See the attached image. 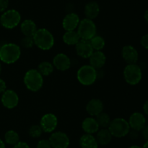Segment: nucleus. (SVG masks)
I'll return each mask as SVG.
<instances>
[{"label": "nucleus", "instance_id": "nucleus-1", "mask_svg": "<svg viewBox=\"0 0 148 148\" xmlns=\"http://www.w3.org/2000/svg\"><path fill=\"white\" fill-rule=\"evenodd\" d=\"M20 56L21 48L16 44H4L0 48V61L7 65L16 62Z\"/></svg>", "mask_w": 148, "mask_h": 148}, {"label": "nucleus", "instance_id": "nucleus-2", "mask_svg": "<svg viewBox=\"0 0 148 148\" xmlns=\"http://www.w3.org/2000/svg\"><path fill=\"white\" fill-rule=\"evenodd\" d=\"M35 46L43 51L51 49L54 45V37L50 30L45 28H38L33 36Z\"/></svg>", "mask_w": 148, "mask_h": 148}, {"label": "nucleus", "instance_id": "nucleus-3", "mask_svg": "<svg viewBox=\"0 0 148 148\" xmlns=\"http://www.w3.org/2000/svg\"><path fill=\"white\" fill-rule=\"evenodd\" d=\"M23 82L26 88L30 91L36 92L41 89L43 86V76L37 69L28 70L23 77Z\"/></svg>", "mask_w": 148, "mask_h": 148}, {"label": "nucleus", "instance_id": "nucleus-4", "mask_svg": "<svg viewBox=\"0 0 148 148\" xmlns=\"http://www.w3.org/2000/svg\"><path fill=\"white\" fill-rule=\"evenodd\" d=\"M98 70L90 65H84L77 72V79L83 86H91L98 78Z\"/></svg>", "mask_w": 148, "mask_h": 148}, {"label": "nucleus", "instance_id": "nucleus-5", "mask_svg": "<svg viewBox=\"0 0 148 148\" xmlns=\"http://www.w3.org/2000/svg\"><path fill=\"white\" fill-rule=\"evenodd\" d=\"M123 76L127 84L131 86H135L142 81L143 70L137 63L127 64L123 71Z\"/></svg>", "mask_w": 148, "mask_h": 148}, {"label": "nucleus", "instance_id": "nucleus-6", "mask_svg": "<svg viewBox=\"0 0 148 148\" xmlns=\"http://www.w3.org/2000/svg\"><path fill=\"white\" fill-rule=\"evenodd\" d=\"M108 129L112 136L116 138L124 137L128 135L131 129L128 120L123 118H116L111 120Z\"/></svg>", "mask_w": 148, "mask_h": 148}, {"label": "nucleus", "instance_id": "nucleus-7", "mask_svg": "<svg viewBox=\"0 0 148 148\" xmlns=\"http://www.w3.org/2000/svg\"><path fill=\"white\" fill-rule=\"evenodd\" d=\"M77 31L81 39L90 41L97 34V26L93 20L85 17L80 20Z\"/></svg>", "mask_w": 148, "mask_h": 148}, {"label": "nucleus", "instance_id": "nucleus-8", "mask_svg": "<svg viewBox=\"0 0 148 148\" xmlns=\"http://www.w3.org/2000/svg\"><path fill=\"white\" fill-rule=\"evenodd\" d=\"M21 22V15L14 9L7 10L0 16V24L6 29H13Z\"/></svg>", "mask_w": 148, "mask_h": 148}, {"label": "nucleus", "instance_id": "nucleus-9", "mask_svg": "<svg viewBox=\"0 0 148 148\" xmlns=\"http://www.w3.org/2000/svg\"><path fill=\"white\" fill-rule=\"evenodd\" d=\"M52 148H68L70 145L69 136L63 131H53L49 139Z\"/></svg>", "mask_w": 148, "mask_h": 148}, {"label": "nucleus", "instance_id": "nucleus-10", "mask_svg": "<svg viewBox=\"0 0 148 148\" xmlns=\"http://www.w3.org/2000/svg\"><path fill=\"white\" fill-rule=\"evenodd\" d=\"M42 130L46 133H52L55 131L58 126V118L53 113H46L41 117L40 124Z\"/></svg>", "mask_w": 148, "mask_h": 148}, {"label": "nucleus", "instance_id": "nucleus-11", "mask_svg": "<svg viewBox=\"0 0 148 148\" xmlns=\"http://www.w3.org/2000/svg\"><path fill=\"white\" fill-rule=\"evenodd\" d=\"M20 99L18 94L12 89H6L1 94V102L4 107L7 109H13L18 104Z\"/></svg>", "mask_w": 148, "mask_h": 148}, {"label": "nucleus", "instance_id": "nucleus-12", "mask_svg": "<svg viewBox=\"0 0 148 148\" xmlns=\"http://www.w3.org/2000/svg\"><path fill=\"white\" fill-rule=\"evenodd\" d=\"M128 123L130 129L137 131H141L146 125L145 115L140 112H134L129 118Z\"/></svg>", "mask_w": 148, "mask_h": 148}, {"label": "nucleus", "instance_id": "nucleus-13", "mask_svg": "<svg viewBox=\"0 0 148 148\" xmlns=\"http://www.w3.org/2000/svg\"><path fill=\"white\" fill-rule=\"evenodd\" d=\"M54 68L58 71H66L70 68L72 62L68 55L64 53H59L55 55L52 61Z\"/></svg>", "mask_w": 148, "mask_h": 148}, {"label": "nucleus", "instance_id": "nucleus-14", "mask_svg": "<svg viewBox=\"0 0 148 148\" xmlns=\"http://www.w3.org/2000/svg\"><path fill=\"white\" fill-rule=\"evenodd\" d=\"M121 57L127 64H135L139 59V53L132 45H125L121 49Z\"/></svg>", "mask_w": 148, "mask_h": 148}, {"label": "nucleus", "instance_id": "nucleus-15", "mask_svg": "<svg viewBox=\"0 0 148 148\" xmlns=\"http://www.w3.org/2000/svg\"><path fill=\"white\" fill-rule=\"evenodd\" d=\"M79 22H80V19L77 13H68L62 20V27L66 31L75 30L77 28Z\"/></svg>", "mask_w": 148, "mask_h": 148}, {"label": "nucleus", "instance_id": "nucleus-16", "mask_svg": "<svg viewBox=\"0 0 148 148\" xmlns=\"http://www.w3.org/2000/svg\"><path fill=\"white\" fill-rule=\"evenodd\" d=\"M75 50L77 55L84 59H88L94 52L90 41L82 39L75 45Z\"/></svg>", "mask_w": 148, "mask_h": 148}, {"label": "nucleus", "instance_id": "nucleus-17", "mask_svg": "<svg viewBox=\"0 0 148 148\" xmlns=\"http://www.w3.org/2000/svg\"><path fill=\"white\" fill-rule=\"evenodd\" d=\"M103 103L100 99H91L86 104V111L91 117H96L103 111Z\"/></svg>", "mask_w": 148, "mask_h": 148}, {"label": "nucleus", "instance_id": "nucleus-18", "mask_svg": "<svg viewBox=\"0 0 148 148\" xmlns=\"http://www.w3.org/2000/svg\"><path fill=\"white\" fill-rule=\"evenodd\" d=\"M88 59L90 62L89 65L96 70L102 68L106 62V56L102 51H94Z\"/></svg>", "mask_w": 148, "mask_h": 148}, {"label": "nucleus", "instance_id": "nucleus-19", "mask_svg": "<svg viewBox=\"0 0 148 148\" xmlns=\"http://www.w3.org/2000/svg\"><path fill=\"white\" fill-rule=\"evenodd\" d=\"M82 129L85 132V133L93 134L98 132V131L100 129V126L96 119L90 116L82 120Z\"/></svg>", "mask_w": 148, "mask_h": 148}, {"label": "nucleus", "instance_id": "nucleus-20", "mask_svg": "<svg viewBox=\"0 0 148 148\" xmlns=\"http://www.w3.org/2000/svg\"><path fill=\"white\" fill-rule=\"evenodd\" d=\"M100 11H101V8H100L99 4L95 1H91L87 3L84 9V13L86 18L92 20L99 15Z\"/></svg>", "mask_w": 148, "mask_h": 148}, {"label": "nucleus", "instance_id": "nucleus-21", "mask_svg": "<svg viewBox=\"0 0 148 148\" xmlns=\"http://www.w3.org/2000/svg\"><path fill=\"white\" fill-rule=\"evenodd\" d=\"M37 30V25L31 19H26L20 23V30L25 36H33Z\"/></svg>", "mask_w": 148, "mask_h": 148}, {"label": "nucleus", "instance_id": "nucleus-22", "mask_svg": "<svg viewBox=\"0 0 148 148\" xmlns=\"http://www.w3.org/2000/svg\"><path fill=\"white\" fill-rule=\"evenodd\" d=\"M79 146L81 148H98L96 138L92 134L85 133L79 138Z\"/></svg>", "mask_w": 148, "mask_h": 148}, {"label": "nucleus", "instance_id": "nucleus-23", "mask_svg": "<svg viewBox=\"0 0 148 148\" xmlns=\"http://www.w3.org/2000/svg\"><path fill=\"white\" fill-rule=\"evenodd\" d=\"M96 133L95 138H96L98 145L106 146V145H108L112 140L113 136L108 128H105V129L102 128L101 129H99Z\"/></svg>", "mask_w": 148, "mask_h": 148}, {"label": "nucleus", "instance_id": "nucleus-24", "mask_svg": "<svg viewBox=\"0 0 148 148\" xmlns=\"http://www.w3.org/2000/svg\"><path fill=\"white\" fill-rule=\"evenodd\" d=\"M64 43L69 46H75L81 40L77 30L66 31L62 36Z\"/></svg>", "mask_w": 148, "mask_h": 148}, {"label": "nucleus", "instance_id": "nucleus-25", "mask_svg": "<svg viewBox=\"0 0 148 148\" xmlns=\"http://www.w3.org/2000/svg\"><path fill=\"white\" fill-rule=\"evenodd\" d=\"M37 70L43 77L49 76L53 72L54 67L51 62L49 61H43L38 65Z\"/></svg>", "mask_w": 148, "mask_h": 148}, {"label": "nucleus", "instance_id": "nucleus-26", "mask_svg": "<svg viewBox=\"0 0 148 148\" xmlns=\"http://www.w3.org/2000/svg\"><path fill=\"white\" fill-rule=\"evenodd\" d=\"M90 44L94 51H101L106 46V41L103 36L95 35L90 40Z\"/></svg>", "mask_w": 148, "mask_h": 148}, {"label": "nucleus", "instance_id": "nucleus-27", "mask_svg": "<svg viewBox=\"0 0 148 148\" xmlns=\"http://www.w3.org/2000/svg\"><path fill=\"white\" fill-rule=\"evenodd\" d=\"M4 140L7 144L14 146L20 142V136L16 131L9 130L4 134Z\"/></svg>", "mask_w": 148, "mask_h": 148}, {"label": "nucleus", "instance_id": "nucleus-28", "mask_svg": "<svg viewBox=\"0 0 148 148\" xmlns=\"http://www.w3.org/2000/svg\"><path fill=\"white\" fill-rule=\"evenodd\" d=\"M95 119H96L100 128H103V129L108 128L111 121V117H110L109 115L106 113H104L103 111L100 113L99 115H98L95 117Z\"/></svg>", "mask_w": 148, "mask_h": 148}, {"label": "nucleus", "instance_id": "nucleus-29", "mask_svg": "<svg viewBox=\"0 0 148 148\" xmlns=\"http://www.w3.org/2000/svg\"><path fill=\"white\" fill-rule=\"evenodd\" d=\"M43 133V130H42L41 127L39 124H34L32 125L30 128H29L28 130V133L30 135V137L34 138H39L40 136H41L42 133Z\"/></svg>", "mask_w": 148, "mask_h": 148}, {"label": "nucleus", "instance_id": "nucleus-30", "mask_svg": "<svg viewBox=\"0 0 148 148\" xmlns=\"http://www.w3.org/2000/svg\"><path fill=\"white\" fill-rule=\"evenodd\" d=\"M20 45L25 49H30L33 47L35 45L33 36H24V37L20 41Z\"/></svg>", "mask_w": 148, "mask_h": 148}, {"label": "nucleus", "instance_id": "nucleus-31", "mask_svg": "<svg viewBox=\"0 0 148 148\" xmlns=\"http://www.w3.org/2000/svg\"><path fill=\"white\" fill-rule=\"evenodd\" d=\"M36 148H52L49 139H40L36 145Z\"/></svg>", "mask_w": 148, "mask_h": 148}, {"label": "nucleus", "instance_id": "nucleus-32", "mask_svg": "<svg viewBox=\"0 0 148 148\" xmlns=\"http://www.w3.org/2000/svg\"><path fill=\"white\" fill-rule=\"evenodd\" d=\"M9 7V0H0V12H4Z\"/></svg>", "mask_w": 148, "mask_h": 148}, {"label": "nucleus", "instance_id": "nucleus-33", "mask_svg": "<svg viewBox=\"0 0 148 148\" xmlns=\"http://www.w3.org/2000/svg\"><path fill=\"white\" fill-rule=\"evenodd\" d=\"M140 44L143 48L148 49V33L142 36L141 39H140Z\"/></svg>", "mask_w": 148, "mask_h": 148}, {"label": "nucleus", "instance_id": "nucleus-34", "mask_svg": "<svg viewBox=\"0 0 148 148\" xmlns=\"http://www.w3.org/2000/svg\"><path fill=\"white\" fill-rule=\"evenodd\" d=\"M12 148H30L28 144L25 142H19L18 143L16 144L15 145L13 146Z\"/></svg>", "mask_w": 148, "mask_h": 148}, {"label": "nucleus", "instance_id": "nucleus-35", "mask_svg": "<svg viewBox=\"0 0 148 148\" xmlns=\"http://www.w3.org/2000/svg\"><path fill=\"white\" fill-rule=\"evenodd\" d=\"M128 135L130 136V139H137L139 136V131H135V130H132V129H130Z\"/></svg>", "mask_w": 148, "mask_h": 148}, {"label": "nucleus", "instance_id": "nucleus-36", "mask_svg": "<svg viewBox=\"0 0 148 148\" xmlns=\"http://www.w3.org/2000/svg\"><path fill=\"white\" fill-rule=\"evenodd\" d=\"M141 134L146 141H148V125H145V126L142 129Z\"/></svg>", "mask_w": 148, "mask_h": 148}, {"label": "nucleus", "instance_id": "nucleus-37", "mask_svg": "<svg viewBox=\"0 0 148 148\" xmlns=\"http://www.w3.org/2000/svg\"><path fill=\"white\" fill-rule=\"evenodd\" d=\"M6 89H7V84L2 78H0V94H2Z\"/></svg>", "mask_w": 148, "mask_h": 148}, {"label": "nucleus", "instance_id": "nucleus-38", "mask_svg": "<svg viewBox=\"0 0 148 148\" xmlns=\"http://www.w3.org/2000/svg\"><path fill=\"white\" fill-rule=\"evenodd\" d=\"M143 108V111H144L145 114L148 115V100H147L145 102Z\"/></svg>", "mask_w": 148, "mask_h": 148}, {"label": "nucleus", "instance_id": "nucleus-39", "mask_svg": "<svg viewBox=\"0 0 148 148\" xmlns=\"http://www.w3.org/2000/svg\"><path fill=\"white\" fill-rule=\"evenodd\" d=\"M144 19H145V20L146 23H147L148 24V9H147V10H146L145 12Z\"/></svg>", "mask_w": 148, "mask_h": 148}, {"label": "nucleus", "instance_id": "nucleus-40", "mask_svg": "<svg viewBox=\"0 0 148 148\" xmlns=\"http://www.w3.org/2000/svg\"><path fill=\"white\" fill-rule=\"evenodd\" d=\"M0 148H6L5 144L1 139H0Z\"/></svg>", "mask_w": 148, "mask_h": 148}, {"label": "nucleus", "instance_id": "nucleus-41", "mask_svg": "<svg viewBox=\"0 0 148 148\" xmlns=\"http://www.w3.org/2000/svg\"><path fill=\"white\" fill-rule=\"evenodd\" d=\"M128 148H142L141 147L138 146V145H132V146L129 147Z\"/></svg>", "mask_w": 148, "mask_h": 148}, {"label": "nucleus", "instance_id": "nucleus-42", "mask_svg": "<svg viewBox=\"0 0 148 148\" xmlns=\"http://www.w3.org/2000/svg\"><path fill=\"white\" fill-rule=\"evenodd\" d=\"M142 148H148V141H146V142L144 144Z\"/></svg>", "mask_w": 148, "mask_h": 148}, {"label": "nucleus", "instance_id": "nucleus-43", "mask_svg": "<svg viewBox=\"0 0 148 148\" xmlns=\"http://www.w3.org/2000/svg\"><path fill=\"white\" fill-rule=\"evenodd\" d=\"M1 70H2V66H1V61H0V74H1Z\"/></svg>", "mask_w": 148, "mask_h": 148}, {"label": "nucleus", "instance_id": "nucleus-44", "mask_svg": "<svg viewBox=\"0 0 148 148\" xmlns=\"http://www.w3.org/2000/svg\"><path fill=\"white\" fill-rule=\"evenodd\" d=\"M0 48H1V46H0Z\"/></svg>", "mask_w": 148, "mask_h": 148}]
</instances>
